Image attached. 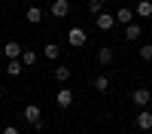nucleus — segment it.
Here are the masks:
<instances>
[{
    "instance_id": "1",
    "label": "nucleus",
    "mask_w": 152,
    "mask_h": 134,
    "mask_svg": "<svg viewBox=\"0 0 152 134\" xmlns=\"http://www.w3.org/2000/svg\"><path fill=\"white\" fill-rule=\"evenodd\" d=\"M85 43H88V34H85L82 28H70V31H67V46H70V49H82Z\"/></svg>"
},
{
    "instance_id": "2",
    "label": "nucleus",
    "mask_w": 152,
    "mask_h": 134,
    "mask_svg": "<svg viewBox=\"0 0 152 134\" xmlns=\"http://www.w3.org/2000/svg\"><path fill=\"white\" fill-rule=\"evenodd\" d=\"M131 101H134L137 107H143V110H146V104H152V89H134Z\"/></svg>"
},
{
    "instance_id": "3",
    "label": "nucleus",
    "mask_w": 152,
    "mask_h": 134,
    "mask_svg": "<svg viewBox=\"0 0 152 134\" xmlns=\"http://www.w3.org/2000/svg\"><path fill=\"white\" fill-rule=\"evenodd\" d=\"M49 12H52L55 18H67L70 15V0H55V3L49 6Z\"/></svg>"
},
{
    "instance_id": "4",
    "label": "nucleus",
    "mask_w": 152,
    "mask_h": 134,
    "mask_svg": "<svg viewBox=\"0 0 152 134\" xmlns=\"http://www.w3.org/2000/svg\"><path fill=\"white\" fill-rule=\"evenodd\" d=\"M21 52H24V49H21V43H15V40H9V43L3 46V58H9V61H18Z\"/></svg>"
},
{
    "instance_id": "5",
    "label": "nucleus",
    "mask_w": 152,
    "mask_h": 134,
    "mask_svg": "<svg viewBox=\"0 0 152 134\" xmlns=\"http://www.w3.org/2000/svg\"><path fill=\"white\" fill-rule=\"evenodd\" d=\"M40 119H43V113H40V107H37V104H28V107H24V122H31V125L40 128Z\"/></svg>"
},
{
    "instance_id": "6",
    "label": "nucleus",
    "mask_w": 152,
    "mask_h": 134,
    "mask_svg": "<svg viewBox=\"0 0 152 134\" xmlns=\"http://www.w3.org/2000/svg\"><path fill=\"white\" fill-rule=\"evenodd\" d=\"M94 24L107 34V31H113V28H116V18H113L110 12H100V15H94Z\"/></svg>"
},
{
    "instance_id": "7",
    "label": "nucleus",
    "mask_w": 152,
    "mask_h": 134,
    "mask_svg": "<svg viewBox=\"0 0 152 134\" xmlns=\"http://www.w3.org/2000/svg\"><path fill=\"white\" fill-rule=\"evenodd\" d=\"M137 128L152 131V110H140V113H137Z\"/></svg>"
},
{
    "instance_id": "8",
    "label": "nucleus",
    "mask_w": 152,
    "mask_h": 134,
    "mask_svg": "<svg viewBox=\"0 0 152 134\" xmlns=\"http://www.w3.org/2000/svg\"><path fill=\"white\" fill-rule=\"evenodd\" d=\"M134 15H137V18H149V15H152V0H137Z\"/></svg>"
},
{
    "instance_id": "9",
    "label": "nucleus",
    "mask_w": 152,
    "mask_h": 134,
    "mask_svg": "<svg viewBox=\"0 0 152 134\" xmlns=\"http://www.w3.org/2000/svg\"><path fill=\"white\" fill-rule=\"evenodd\" d=\"M113 18H116V24H125V28H128V24L134 21V9H116V15H113Z\"/></svg>"
},
{
    "instance_id": "10",
    "label": "nucleus",
    "mask_w": 152,
    "mask_h": 134,
    "mask_svg": "<svg viewBox=\"0 0 152 134\" xmlns=\"http://www.w3.org/2000/svg\"><path fill=\"white\" fill-rule=\"evenodd\" d=\"M55 104H58V107H64V110L73 107V92H70V89H61V92L55 94Z\"/></svg>"
},
{
    "instance_id": "11",
    "label": "nucleus",
    "mask_w": 152,
    "mask_h": 134,
    "mask_svg": "<svg viewBox=\"0 0 152 134\" xmlns=\"http://www.w3.org/2000/svg\"><path fill=\"white\" fill-rule=\"evenodd\" d=\"M140 37H143V28H140V24H137V21H131L128 28H125V40L137 43V40H140Z\"/></svg>"
},
{
    "instance_id": "12",
    "label": "nucleus",
    "mask_w": 152,
    "mask_h": 134,
    "mask_svg": "<svg viewBox=\"0 0 152 134\" xmlns=\"http://www.w3.org/2000/svg\"><path fill=\"white\" fill-rule=\"evenodd\" d=\"M97 64H100V67H110V64H113V49H110V46L97 49Z\"/></svg>"
},
{
    "instance_id": "13",
    "label": "nucleus",
    "mask_w": 152,
    "mask_h": 134,
    "mask_svg": "<svg viewBox=\"0 0 152 134\" xmlns=\"http://www.w3.org/2000/svg\"><path fill=\"white\" fill-rule=\"evenodd\" d=\"M24 18H28L31 24H40L43 21V9L40 6H28V9H24Z\"/></svg>"
},
{
    "instance_id": "14",
    "label": "nucleus",
    "mask_w": 152,
    "mask_h": 134,
    "mask_svg": "<svg viewBox=\"0 0 152 134\" xmlns=\"http://www.w3.org/2000/svg\"><path fill=\"white\" fill-rule=\"evenodd\" d=\"M18 61H21V64H24V67H34V64H37V61H40V55H37V52H34V49H24V52H21V58H18Z\"/></svg>"
},
{
    "instance_id": "15",
    "label": "nucleus",
    "mask_w": 152,
    "mask_h": 134,
    "mask_svg": "<svg viewBox=\"0 0 152 134\" xmlns=\"http://www.w3.org/2000/svg\"><path fill=\"white\" fill-rule=\"evenodd\" d=\"M107 89H110V76H104V73H100V76L94 79V92H100V94H104Z\"/></svg>"
},
{
    "instance_id": "16",
    "label": "nucleus",
    "mask_w": 152,
    "mask_h": 134,
    "mask_svg": "<svg viewBox=\"0 0 152 134\" xmlns=\"http://www.w3.org/2000/svg\"><path fill=\"white\" fill-rule=\"evenodd\" d=\"M43 55H46V58H58V55H61V46H58V43H46Z\"/></svg>"
},
{
    "instance_id": "17",
    "label": "nucleus",
    "mask_w": 152,
    "mask_h": 134,
    "mask_svg": "<svg viewBox=\"0 0 152 134\" xmlns=\"http://www.w3.org/2000/svg\"><path fill=\"white\" fill-rule=\"evenodd\" d=\"M67 79H70V67H64V64L55 67V82H67Z\"/></svg>"
},
{
    "instance_id": "18",
    "label": "nucleus",
    "mask_w": 152,
    "mask_h": 134,
    "mask_svg": "<svg viewBox=\"0 0 152 134\" xmlns=\"http://www.w3.org/2000/svg\"><path fill=\"white\" fill-rule=\"evenodd\" d=\"M21 61H6V73H9V76H18V73H21Z\"/></svg>"
},
{
    "instance_id": "19",
    "label": "nucleus",
    "mask_w": 152,
    "mask_h": 134,
    "mask_svg": "<svg viewBox=\"0 0 152 134\" xmlns=\"http://www.w3.org/2000/svg\"><path fill=\"white\" fill-rule=\"evenodd\" d=\"M88 12H91V15H100V12H104V0H88Z\"/></svg>"
},
{
    "instance_id": "20",
    "label": "nucleus",
    "mask_w": 152,
    "mask_h": 134,
    "mask_svg": "<svg viewBox=\"0 0 152 134\" xmlns=\"http://www.w3.org/2000/svg\"><path fill=\"white\" fill-rule=\"evenodd\" d=\"M140 58L143 61H152V43H143L140 46Z\"/></svg>"
},
{
    "instance_id": "21",
    "label": "nucleus",
    "mask_w": 152,
    "mask_h": 134,
    "mask_svg": "<svg viewBox=\"0 0 152 134\" xmlns=\"http://www.w3.org/2000/svg\"><path fill=\"white\" fill-rule=\"evenodd\" d=\"M0 134H18V128L15 125H6V128H0Z\"/></svg>"
}]
</instances>
